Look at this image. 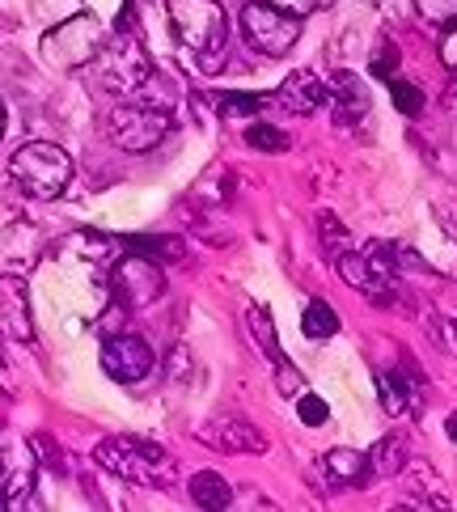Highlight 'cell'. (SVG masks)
<instances>
[{"label":"cell","mask_w":457,"mask_h":512,"mask_svg":"<svg viewBox=\"0 0 457 512\" xmlns=\"http://www.w3.org/2000/svg\"><path fill=\"white\" fill-rule=\"evenodd\" d=\"M166 13L178 43L191 51L208 77L229 64V22L221 0H166Z\"/></svg>","instance_id":"cell-1"},{"label":"cell","mask_w":457,"mask_h":512,"mask_svg":"<svg viewBox=\"0 0 457 512\" xmlns=\"http://www.w3.org/2000/svg\"><path fill=\"white\" fill-rule=\"evenodd\" d=\"M9 174L30 199H60L72 182V157L51 140H30L9 157Z\"/></svg>","instance_id":"cell-2"},{"label":"cell","mask_w":457,"mask_h":512,"mask_svg":"<svg viewBox=\"0 0 457 512\" xmlns=\"http://www.w3.org/2000/svg\"><path fill=\"white\" fill-rule=\"evenodd\" d=\"M94 457L98 466H106L136 487H161L174 479V457L153 441H140V436H106Z\"/></svg>","instance_id":"cell-3"},{"label":"cell","mask_w":457,"mask_h":512,"mask_svg":"<svg viewBox=\"0 0 457 512\" xmlns=\"http://www.w3.org/2000/svg\"><path fill=\"white\" fill-rule=\"evenodd\" d=\"M106 43V26L98 22L94 13H72L64 17L60 26H51L43 34V60L60 72H72V68H89L94 56Z\"/></svg>","instance_id":"cell-4"},{"label":"cell","mask_w":457,"mask_h":512,"mask_svg":"<svg viewBox=\"0 0 457 512\" xmlns=\"http://www.w3.org/2000/svg\"><path fill=\"white\" fill-rule=\"evenodd\" d=\"M89 68H94L98 89H106V94H115V98L140 94L144 81L153 77L149 51L140 47V39H106Z\"/></svg>","instance_id":"cell-5"},{"label":"cell","mask_w":457,"mask_h":512,"mask_svg":"<svg viewBox=\"0 0 457 512\" xmlns=\"http://www.w3.org/2000/svg\"><path fill=\"white\" fill-rule=\"evenodd\" d=\"M106 136L115 140V149L123 153H149L170 136V111L144 102H119L106 115Z\"/></svg>","instance_id":"cell-6"},{"label":"cell","mask_w":457,"mask_h":512,"mask_svg":"<svg viewBox=\"0 0 457 512\" xmlns=\"http://www.w3.org/2000/svg\"><path fill=\"white\" fill-rule=\"evenodd\" d=\"M242 34H246V43L259 51V56L280 60L301 39V17L267 5V0H250V5L242 9Z\"/></svg>","instance_id":"cell-7"},{"label":"cell","mask_w":457,"mask_h":512,"mask_svg":"<svg viewBox=\"0 0 457 512\" xmlns=\"http://www.w3.org/2000/svg\"><path fill=\"white\" fill-rule=\"evenodd\" d=\"M111 284H115V297H119L127 309H144V305H153L161 292H166L161 263L144 259V254H132V250H127V259L115 267Z\"/></svg>","instance_id":"cell-8"},{"label":"cell","mask_w":457,"mask_h":512,"mask_svg":"<svg viewBox=\"0 0 457 512\" xmlns=\"http://www.w3.org/2000/svg\"><path fill=\"white\" fill-rule=\"evenodd\" d=\"M47 237L39 225L30 221H9L0 229V276H26L39 267Z\"/></svg>","instance_id":"cell-9"},{"label":"cell","mask_w":457,"mask_h":512,"mask_svg":"<svg viewBox=\"0 0 457 512\" xmlns=\"http://www.w3.org/2000/svg\"><path fill=\"white\" fill-rule=\"evenodd\" d=\"M102 369L111 381H123V386L144 381L153 373V347L140 335H111L102 343Z\"/></svg>","instance_id":"cell-10"},{"label":"cell","mask_w":457,"mask_h":512,"mask_svg":"<svg viewBox=\"0 0 457 512\" xmlns=\"http://www.w3.org/2000/svg\"><path fill=\"white\" fill-rule=\"evenodd\" d=\"M326 102H331V111H335V123H343V127H356L364 115H369V89H364V81L347 68L335 72L331 85H326Z\"/></svg>","instance_id":"cell-11"},{"label":"cell","mask_w":457,"mask_h":512,"mask_svg":"<svg viewBox=\"0 0 457 512\" xmlns=\"http://www.w3.org/2000/svg\"><path fill=\"white\" fill-rule=\"evenodd\" d=\"M0 326H5V335L17 339V343L34 339V322H30V301H26L22 276H0Z\"/></svg>","instance_id":"cell-12"},{"label":"cell","mask_w":457,"mask_h":512,"mask_svg":"<svg viewBox=\"0 0 457 512\" xmlns=\"http://www.w3.org/2000/svg\"><path fill=\"white\" fill-rule=\"evenodd\" d=\"M276 102L284 106V111H292V115H314L318 106L326 102V81H318L309 68H301V72H292V77L280 85Z\"/></svg>","instance_id":"cell-13"},{"label":"cell","mask_w":457,"mask_h":512,"mask_svg":"<svg viewBox=\"0 0 457 512\" xmlns=\"http://www.w3.org/2000/svg\"><path fill=\"white\" fill-rule=\"evenodd\" d=\"M377 394H381V407L390 415H415L419 411V381L411 369H386L377 377Z\"/></svg>","instance_id":"cell-14"},{"label":"cell","mask_w":457,"mask_h":512,"mask_svg":"<svg viewBox=\"0 0 457 512\" xmlns=\"http://www.w3.org/2000/svg\"><path fill=\"white\" fill-rule=\"evenodd\" d=\"M335 267H339V276H343L347 284H352L356 292H364V297H373V301H381V305H386V301L394 297V288H386V284H381V280L373 276V271H369V263H364V254H352V250H347L343 259H335Z\"/></svg>","instance_id":"cell-15"},{"label":"cell","mask_w":457,"mask_h":512,"mask_svg":"<svg viewBox=\"0 0 457 512\" xmlns=\"http://www.w3.org/2000/svg\"><path fill=\"white\" fill-rule=\"evenodd\" d=\"M326 474H331L335 483H343V487H356V483H364L369 479V453H360V449H331L326 453Z\"/></svg>","instance_id":"cell-16"},{"label":"cell","mask_w":457,"mask_h":512,"mask_svg":"<svg viewBox=\"0 0 457 512\" xmlns=\"http://www.w3.org/2000/svg\"><path fill=\"white\" fill-rule=\"evenodd\" d=\"M191 500H195L199 508L221 512V508H229V504H233V487H229L216 470H199L195 479H191Z\"/></svg>","instance_id":"cell-17"},{"label":"cell","mask_w":457,"mask_h":512,"mask_svg":"<svg viewBox=\"0 0 457 512\" xmlns=\"http://www.w3.org/2000/svg\"><path fill=\"white\" fill-rule=\"evenodd\" d=\"M123 246L132 250V254H144V259H153V263H178L182 254H187L182 237H127Z\"/></svg>","instance_id":"cell-18"},{"label":"cell","mask_w":457,"mask_h":512,"mask_svg":"<svg viewBox=\"0 0 457 512\" xmlns=\"http://www.w3.org/2000/svg\"><path fill=\"white\" fill-rule=\"evenodd\" d=\"M221 449H229V453H263L267 436L259 428H250L246 419H229V424L221 428Z\"/></svg>","instance_id":"cell-19"},{"label":"cell","mask_w":457,"mask_h":512,"mask_svg":"<svg viewBox=\"0 0 457 512\" xmlns=\"http://www.w3.org/2000/svg\"><path fill=\"white\" fill-rule=\"evenodd\" d=\"M246 326H250V335H254V343L263 347V356L267 360H284V352H280V339H276V326H271V314L263 305H246Z\"/></svg>","instance_id":"cell-20"},{"label":"cell","mask_w":457,"mask_h":512,"mask_svg":"<svg viewBox=\"0 0 457 512\" xmlns=\"http://www.w3.org/2000/svg\"><path fill=\"white\" fill-rule=\"evenodd\" d=\"M402 466H407V441H402V436H381L369 453V470L373 474H398Z\"/></svg>","instance_id":"cell-21"},{"label":"cell","mask_w":457,"mask_h":512,"mask_svg":"<svg viewBox=\"0 0 457 512\" xmlns=\"http://www.w3.org/2000/svg\"><path fill=\"white\" fill-rule=\"evenodd\" d=\"M301 331L309 339H331L339 331V314L326 301H309L305 305V318H301Z\"/></svg>","instance_id":"cell-22"},{"label":"cell","mask_w":457,"mask_h":512,"mask_svg":"<svg viewBox=\"0 0 457 512\" xmlns=\"http://www.w3.org/2000/svg\"><path fill=\"white\" fill-rule=\"evenodd\" d=\"M318 237H322V250L331 254V259H343L347 250H352V237H347V229H343V221L335 212H322L318 216Z\"/></svg>","instance_id":"cell-23"},{"label":"cell","mask_w":457,"mask_h":512,"mask_svg":"<svg viewBox=\"0 0 457 512\" xmlns=\"http://www.w3.org/2000/svg\"><path fill=\"white\" fill-rule=\"evenodd\" d=\"M246 144L250 149H259V153H284L288 136L280 132V127H271V123H250L246 127Z\"/></svg>","instance_id":"cell-24"},{"label":"cell","mask_w":457,"mask_h":512,"mask_svg":"<svg viewBox=\"0 0 457 512\" xmlns=\"http://www.w3.org/2000/svg\"><path fill=\"white\" fill-rule=\"evenodd\" d=\"M390 94H394V106H398L402 115H419V111H424V89H419V85L394 77L390 81Z\"/></svg>","instance_id":"cell-25"},{"label":"cell","mask_w":457,"mask_h":512,"mask_svg":"<svg viewBox=\"0 0 457 512\" xmlns=\"http://www.w3.org/2000/svg\"><path fill=\"white\" fill-rule=\"evenodd\" d=\"M369 68H373L377 81H394V77H398V47H394L390 39H381L377 51H373V64H369Z\"/></svg>","instance_id":"cell-26"},{"label":"cell","mask_w":457,"mask_h":512,"mask_svg":"<svg viewBox=\"0 0 457 512\" xmlns=\"http://www.w3.org/2000/svg\"><path fill=\"white\" fill-rule=\"evenodd\" d=\"M297 415L305 428H322L326 419H331V407H326L318 394H297Z\"/></svg>","instance_id":"cell-27"},{"label":"cell","mask_w":457,"mask_h":512,"mask_svg":"<svg viewBox=\"0 0 457 512\" xmlns=\"http://www.w3.org/2000/svg\"><path fill=\"white\" fill-rule=\"evenodd\" d=\"M263 98L259 94H225L221 98V115H259Z\"/></svg>","instance_id":"cell-28"},{"label":"cell","mask_w":457,"mask_h":512,"mask_svg":"<svg viewBox=\"0 0 457 512\" xmlns=\"http://www.w3.org/2000/svg\"><path fill=\"white\" fill-rule=\"evenodd\" d=\"M276 386H280L284 398H297V394H305V377L292 369L288 360H280V364H276Z\"/></svg>","instance_id":"cell-29"},{"label":"cell","mask_w":457,"mask_h":512,"mask_svg":"<svg viewBox=\"0 0 457 512\" xmlns=\"http://www.w3.org/2000/svg\"><path fill=\"white\" fill-rule=\"evenodd\" d=\"M415 5L436 26H445V22H453V17H457V0H415Z\"/></svg>","instance_id":"cell-30"},{"label":"cell","mask_w":457,"mask_h":512,"mask_svg":"<svg viewBox=\"0 0 457 512\" xmlns=\"http://www.w3.org/2000/svg\"><path fill=\"white\" fill-rule=\"evenodd\" d=\"M441 64L457 77V17L445 22V34H441Z\"/></svg>","instance_id":"cell-31"},{"label":"cell","mask_w":457,"mask_h":512,"mask_svg":"<svg viewBox=\"0 0 457 512\" xmlns=\"http://www.w3.org/2000/svg\"><path fill=\"white\" fill-rule=\"evenodd\" d=\"M267 5H276V9H284L292 17H305V13L318 9V0H267Z\"/></svg>","instance_id":"cell-32"},{"label":"cell","mask_w":457,"mask_h":512,"mask_svg":"<svg viewBox=\"0 0 457 512\" xmlns=\"http://www.w3.org/2000/svg\"><path fill=\"white\" fill-rule=\"evenodd\" d=\"M445 432H449V441H453V445H457V411H453V415H449V424H445Z\"/></svg>","instance_id":"cell-33"},{"label":"cell","mask_w":457,"mask_h":512,"mask_svg":"<svg viewBox=\"0 0 457 512\" xmlns=\"http://www.w3.org/2000/svg\"><path fill=\"white\" fill-rule=\"evenodd\" d=\"M0 390H13L9 386V373H5V360H0Z\"/></svg>","instance_id":"cell-34"},{"label":"cell","mask_w":457,"mask_h":512,"mask_svg":"<svg viewBox=\"0 0 457 512\" xmlns=\"http://www.w3.org/2000/svg\"><path fill=\"white\" fill-rule=\"evenodd\" d=\"M5 123H9V119H5V102H0V136H5Z\"/></svg>","instance_id":"cell-35"},{"label":"cell","mask_w":457,"mask_h":512,"mask_svg":"<svg viewBox=\"0 0 457 512\" xmlns=\"http://www.w3.org/2000/svg\"><path fill=\"white\" fill-rule=\"evenodd\" d=\"M0 508H9V496H5V487H0Z\"/></svg>","instance_id":"cell-36"},{"label":"cell","mask_w":457,"mask_h":512,"mask_svg":"<svg viewBox=\"0 0 457 512\" xmlns=\"http://www.w3.org/2000/svg\"><path fill=\"white\" fill-rule=\"evenodd\" d=\"M318 5H331V0H318Z\"/></svg>","instance_id":"cell-37"},{"label":"cell","mask_w":457,"mask_h":512,"mask_svg":"<svg viewBox=\"0 0 457 512\" xmlns=\"http://www.w3.org/2000/svg\"><path fill=\"white\" fill-rule=\"evenodd\" d=\"M364 5H377V0H364Z\"/></svg>","instance_id":"cell-38"},{"label":"cell","mask_w":457,"mask_h":512,"mask_svg":"<svg viewBox=\"0 0 457 512\" xmlns=\"http://www.w3.org/2000/svg\"><path fill=\"white\" fill-rule=\"evenodd\" d=\"M453 335H457V326H453Z\"/></svg>","instance_id":"cell-39"}]
</instances>
